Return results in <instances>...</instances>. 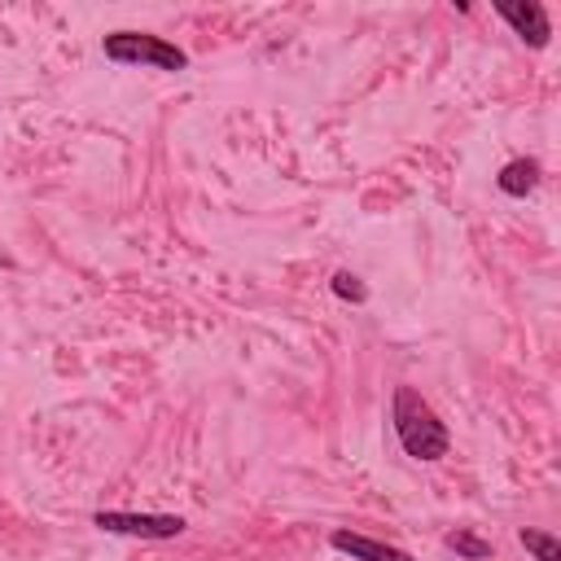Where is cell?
<instances>
[{
  "instance_id": "cell-5",
  "label": "cell",
  "mask_w": 561,
  "mask_h": 561,
  "mask_svg": "<svg viewBox=\"0 0 561 561\" xmlns=\"http://www.w3.org/2000/svg\"><path fill=\"white\" fill-rule=\"evenodd\" d=\"M329 543L337 552H346L351 561H416L408 548L386 543V539H373V535H359V530H333Z\"/></svg>"
},
{
  "instance_id": "cell-2",
  "label": "cell",
  "mask_w": 561,
  "mask_h": 561,
  "mask_svg": "<svg viewBox=\"0 0 561 561\" xmlns=\"http://www.w3.org/2000/svg\"><path fill=\"white\" fill-rule=\"evenodd\" d=\"M101 53L118 66H153V70H188V53L153 31H110L101 39Z\"/></svg>"
},
{
  "instance_id": "cell-9",
  "label": "cell",
  "mask_w": 561,
  "mask_h": 561,
  "mask_svg": "<svg viewBox=\"0 0 561 561\" xmlns=\"http://www.w3.org/2000/svg\"><path fill=\"white\" fill-rule=\"evenodd\" d=\"M329 285H333V294H337L342 302H355V307H359V302H368V285H364V280H359L351 267H337Z\"/></svg>"
},
{
  "instance_id": "cell-6",
  "label": "cell",
  "mask_w": 561,
  "mask_h": 561,
  "mask_svg": "<svg viewBox=\"0 0 561 561\" xmlns=\"http://www.w3.org/2000/svg\"><path fill=\"white\" fill-rule=\"evenodd\" d=\"M495 188H500L504 197H526V193H535V188H539V162H535V158H513V162H504L500 175H495Z\"/></svg>"
},
{
  "instance_id": "cell-4",
  "label": "cell",
  "mask_w": 561,
  "mask_h": 561,
  "mask_svg": "<svg viewBox=\"0 0 561 561\" xmlns=\"http://www.w3.org/2000/svg\"><path fill=\"white\" fill-rule=\"evenodd\" d=\"M495 13L513 26V35L530 48H548L552 44V22L548 9L539 0H495Z\"/></svg>"
},
{
  "instance_id": "cell-7",
  "label": "cell",
  "mask_w": 561,
  "mask_h": 561,
  "mask_svg": "<svg viewBox=\"0 0 561 561\" xmlns=\"http://www.w3.org/2000/svg\"><path fill=\"white\" fill-rule=\"evenodd\" d=\"M517 543L535 557V561H561V539L552 530H539V526H522L517 530Z\"/></svg>"
},
{
  "instance_id": "cell-3",
  "label": "cell",
  "mask_w": 561,
  "mask_h": 561,
  "mask_svg": "<svg viewBox=\"0 0 561 561\" xmlns=\"http://www.w3.org/2000/svg\"><path fill=\"white\" fill-rule=\"evenodd\" d=\"M92 526L105 535H127V539H180L184 535V517L180 513H127V508H96Z\"/></svg>"
},
{
  "instance_id": "cell-8",
  "label": "cell",
  "mask_w": 561,
  "mask_h": 561,
  "mask_svg": "<svg viewBox=\"0 0 561 561\" xmlns=\"http://www.w3.org/2000/svg\"><path fill=\"white\" fill-rule=\"evenodd\" d=\"M443 543L456 552V557H469V561H486L491 557V539H482V535H473V530H447L443 535Z\"/></svg>"
},
{
  "instance_id": "cell-1",
  "label": "cell",
  "mask_w": 561,
  "mask_h": 561,
  "mask_svg": "<svg viewBox=\"0 0 561 561\" xmlns=\"http://www.w3.org/2000/svg\"><path fill=\"white\" fill-rule=\"evenodd\" d=\"M390 425H394L399 447L412 460H443L447 447H451V434H447L443 416L412 386H394V394H390Z\"/></svg>"
}]
</instances>
